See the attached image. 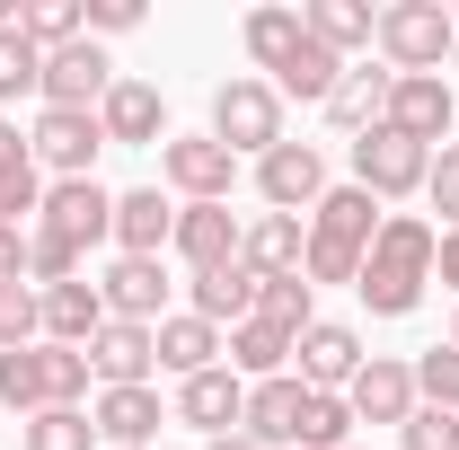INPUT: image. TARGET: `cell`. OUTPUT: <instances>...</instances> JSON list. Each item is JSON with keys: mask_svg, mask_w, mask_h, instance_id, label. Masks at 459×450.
<instances>
[{"mask_svg": "<svg viewBox=\"0 0 459 450\" xmlns=\"http://www.w3.org/2000/svg\"><path fill=\"white\" fill-rule=\"evenodd\" d=\"M98 300H107V318H124V327H160L169 318V265L160 256H115L107 274H98Z\"/></svg>", "mask_w": 459, "mask_h": 450, "instance_id": "ba28073f", "label": "cell"}, {"mask_svg": "<svg viewBox=\"0 0 459 450\" xmlns=\"http://www.w3.org/2000/svg\"><path fill=\"white\" fill-rule=\"evenodd\" d=\"M344 406H353V424H406V415L424 406V397H415V362H398V353H371V362L353 371Z\"/></svg>", "mask_w": 459, "mask_h": 450, "instance_id": "8fae6325", "label": "cell"}, {"mask_svg": "<svg viewBox=\"0 0 459 450\" xmlns=\"http://www.w3.org/2000/svg\"><path fill=\"white\" fill-rule=\"evenodd\" d=\"M389 133H406V142H451V80L442 71H424V80H389V115H380Z\"/></svg>", "mask_w": 459, "mask_h": 450, "instance_id": "9a60e30c", "label": "cell"}, {"mask_svg": "<svg viewBox=\"0 0 459 450\" xmlns=\"http://www.w3.org/2000/svg\"><path fill=\"white\" fill-rule=\"evenodd\" d=\"M169 238H177V203L160 186L115 195V247H124V256H169Z\"/></svg>", "mask_w": 459, "mask_h": 450, "instance_id": "d6986e66", "label": "cell"}, {"mask_svg": "<svg viewBox=\"0 0 459 450\" xmlns=\"http://www.w3.org/2000/svg\"><path fill=\"white\" fill-rule=\"evenodd\" d=\"M300 450H353V406L336 389H309V415H300Z\"/></svg>", "mask_w": 459, "mask_h": 450, "instance_id": "e575fe53", "label": "cell"}, {"mask_svg": "<svg viewBox=\"0 0 459 450\" xmlns=\"http://www.w3.org/2000/svg\"><path fill=\"white\" fill-rule=\"evenodd\" d=\"M98 124H107V142H124V151L169 142V107H160V89H151V80H115L107 107H98Z\"/></svg>", "mask_w": 459, "mask_h": 450, "instance_id": "ffe728a7", "label": "cell"}, {"mask_svg": "<svg viewBox=\"0 0 459 450\" xmlns=\"http://www.w3.org/2000/svg\"><path fill=\"white\" fill-rule=\"evenodd\" d=\"M160 169L186 203H230V186H238V160H230L212 133H177L169 151H160Z\"/></svg>", "mask_w": 459, "mask_h": 450, "instance_id": "30bf717a", "label": "cell"}, {"mask_svg": "<svg viewBox=\"0 0 459 450\" xmlns=\"http://www.w3.org/2000/svg\"><path fill=\"white\" fill-rule=\"evenodd\" d=\"M238 238H247V229H238V212H230V203H177V238H169V247L195 265V274L238 265Z\"/></svg>", "mask_w": 459, "mask_h": 450, "instance_id": "4fadbf2b", "label": "cell"}, {"mask_svg": "<svg viewBox=\"0 0 459 450\" xmlns=\"http://www.w3.org/2000/svg\"><path fill=\"white\" fill-rule=\"evenodd\" d=\"M300 27H309L336 62L362 54V45H380V9H371V0H309V9H300Z\"/></svg>", "mask_w": 459, "mask_h": 450, "instance_id": "d4e9b609", "label": "cell"}, {"mask_svg": "<svg viewBox=\"0 0 459 450\" xmlns=\"http://www.w3.org/2000/svg\"><path fill=\"white\" fill-rule=\"evenodd\" d=\"M291 344H300V336H283V327H265V318H238L221 353H230V371H238V380L256 389V380H283V371H291Z\"/></svg>", "mask_w": 459, "mask_h": 450, "instance_id": "484cf974", "label": "cell"}, {"mask_svg": "<svg viewBox=\"0 0 459 450\" xmlns=\"http://www.w3.org/2000/svg\"><path fill=\"white\" fill-rule=\"evenodd\" d=\"M433 274H442V291L459 300V229H442V247H433Z\"/></svg>", "mask_w": 459, "mask_h": 450, "instance_id": "bcb514c9", "label": "cell"}, {"mask_svg": "<svg viewBox=\"0 0 459 450\" xmlns=\"http://www.w3.org/2000/svg\"><path fill=\"white\" fill-rule=\"evenodd\" d=\"M415 397H424V406H451V415H459V344H433V353H415Z\"/></svg>", "mask_w": 459, "mask_h": 450, "instance_id": "ab89813d", "label": "cell"}, {"mask_svg": "<svg viewBox=\"0 0 459 450\" xmlns=\"http://www.w3.org/2000/svg\"><path fill=\"white\" fill-rule=\"evenodd\" d=\"M27 160H36V151H27V133H18V124H0V177L27 169Z\"/></svg>", "mask_w": 459, "mask_h": 450, "instance_id": "7dc6e473", "label": "cell"}, {"mask_svg": "<svg viewBox=\"0 0 459 450\" xmlns=\"http://www.w3.org/2000/svg\"><path fill=\"white\" fill-rule=\"evenodd\" d=\"M380 221H389V212H380V195H362V186H327V195H318V212H309V229H318V238L362 247V256H371Z\"/></svg>", "mask_w": 459, "mask_h": 450, "instance_id": "7402d4cb", "label": "cell"}, {"mask_svg": "<svg viewBox=\"0 0 459 450\" xmlns=\"http://www.w3.org/2000/svg\"><path fill=\"white\" fill-rule=\"evenodd\" d=\"M389 80H398V71H353V62H344L336 98H327V124H336V133H353V142H362V133H371V124L389 115Z\"/></svg>", "mask_w": 459, "mask_h": 450, "instance_id": "83f0119b", "label": "cell"}, {"mask_svg": "<svg viewBox=\"0 0 459 450\" xmlns=\"http://www.w3.org/2000/svg\"><path fill=\"white\" fill-rule=\"evenodd\" d=\"M36 229H54V238H71V247L89 256L98 238H115V195L98 186V177H54V186H45Z\"/></svg>", "mask_w": 459, "mask_h": 450, "instance_id": "5b68a950", "label": "cell"}, {"mask_svg": "<svg viewBox=\"0 0 459 450\" xmlns=\"http://www.w3.org/2000/svg\"><path fill=\"white\" fill-rule=\"evenodd\" d=\"M459 45V18L442 0H389L380 9V54L398 80H424V71H442V54Z\"/></svg>", "mask_w": 459, "mask_h": 450, "instance_id": "3957f363", "label": "cell"}, {"mask_svg": "<svg viewBox=\"0 0 459 450\" xmlns=\"http://www.w3.org/2000/svg\"><path fill=\"white\" fill-rule=\"evenodd\" d=\"M89 380H98V371H89V353H80V344H45V397H54V406H80Z\"/></svg>", "mask_w": 459, "mask_h": 450, "instance_id": "f35d334b", "label": "cell"}, {"mask_svg": "<svg viewBox=\"0 0 459 450\" xmlns=\"http://www.w3.org/2000/svg\"><path fill=\"white\" fill-rule=\"evenodd\" d=\"M353 450H362V442H353Z\"/></svg>", "mask_w": 459, "mask_h": 450, "instance_id": "f907efd6", "label": "cell"}, {"mask_svg": "<svg viewBox=\"0 0 459 450\" xmlns=\"http://www.w3.org/2000/svg\"><path fill=\"white\" fill-rule=\"evenodd\" d=\"M300 274H309V291H318V282H362V247H336V238H318V229H309Z\"/></svg>", "mask_w": 459, "mask_h": 450, "instance_id": "60d3db41", "label": "cell"}, {"mask_svg": "<svg viewBox=\"0 0 459 450\" xmlns=\"http://www.w3.org/2000/svg\"><path fill=\"white\" fill-rule=\"evenodd\" d=\"M256 318L283 327V336L318 327V291H309V274H265V282H256Z\"/></svg>", "mask_w": 459, "mask_h": 450, "instance_id": "f546056e", "label": "cell"}, {"mask_svg": "<svg viewBox=\"0 0 459 450\" xmlns=\"http://www.w3.org/2000/svg\"><path fill=\"white\" fill-rule=\"evenodd\" d=\"M256 282H265V274H247V265L195 274V282H186V309H195L204 327H238V318H256Z\"/></svg>", "mask_w": 459, "mask_h": 450, "instance_id": "603a6c76", "label": "cell"}, {"mask_svg": "<svg viewBox=\"0 0 459 450\" xmlns=\"http://www.w3.org/2000/svg\"><path fill=\"white\" fill-rule=\"evenodd\" d=\"M27 450H98L89 406H45V415H27Z\"/></svg>", "mask_w": 459, "mask_h": 450, "instance_id": "836d02e7", "label": "cell"}, {"mask_svg": "<svg viewBox=\"0 0 459 450\" xmlns=\"http://www.w3.org/2000/svg\"><path fill=\"white\" fill-rule=\"evenodd\" d=\"M238 36H247V54H256V71H274V62H283L291 45L309 36V27H300V9H247V27H238Z\"/></svg>", "mask_w": 459, "mask_h": 450, "instance_id": "d6a6232c", "label": "cell"}, {"mask_svg": "<svg viewBox=\"0 0 459 450\" xmlns=\"http://www.w3.org/2000/svg\"><path fill=\"white\" fill-rule=\"evenodd\" d=\"M89 371H98V389H151V371H160V336L107 318L98 344H89Z\"/></svg>", "mask_w": 459, "mask_h": 450, "instance_id": "2e32d148", "label": "cell"}, {"mask_svg": "<svg viewBox=\"0 0 459 450\" xmlns=\"http://www.w3.org/2000/svg\"><path fill=\"white\" fill-rule=\"evenodd\" d=\"M36 309H45V344H98L107 327V300H98V282H54V291H36Z\"/></svg>", "mask_w": 459, "mask_h": 450, "instance_id": "44dd1931", "label": "cell"}, {"mask_svg": "<svg viewBox=\"0 0 459 450\" xmlns=\"http://www.w3.org/2000/svg\"><path fill=\"white\" fill-rule=\"evenodd\" d=\"M451 344H459V327H451Z\"/></svg>", "mask_w": 459, "mask_h": 450, "instance_id": "681fc988", "label": "cell"}, {"mask_svg": "<svg viewBox=\"0 0 459 450\" xmlns=\"http://www.w3.org/2000/svg\"><path fill=\"white\" fill-rule=\"evenodd\" d=\"M0 406H18V415H45V406H54V397H45V344L0 353Z\"/></svg>", "mask_w": 459, "mask_h": 450, "instance_id": "1f68e13d", "label": "cell"}, {"mask_svg": "<svg viewBox=\"0 0 459 450\" xmlns=\"http://www.w3.org/2000/svg\"><path fill=\"white\" fill-rule=\"evenodd\" d=\"M89 424H98L107 450H151V433H160L169 415H160V389H98Z\"/></svg>", "mask_w": 459, "mask_h": 450, "instance_id": "ac0fdd59", "label": "cell"}, {"mask_svg": "<svg viewBox=\"0 0 459 450\" xmlns=\"http://www.w3.org/2000/svg\"><path fill=\"white\" fill-rule=\"evenodd\" d=\"M0 282H27V229H0Z\"/></svg>", "mask_w": 459, "mask_h": 450, "instance_id": "f6af8a7d", "label": "cell"}, {"mask_svg": "<svg viewBox=\"0 0 459 450\" xmlns=\"http://www.w3.org/2000/svg\"><path fill=\"white\" fill-rule=\"evenodd\" d=\"M80 18H89V45L98 36H133L142 27V0H80Z\"/></svg>", "mask_w": 459, "mask_h": 450, "instance_id": "ee69618b", "label": "cell"}, {"mask_svg": "<svg viewBox=\"0 0 459 450\" xmlns=\"http://www.w3.org/2000/svg\"><path fill=\"white\" fill-rule=\"evenodd\" d=\"M107 89H115V62H107V45H62V54H45V107H71V115H98L107 107Z\"/></svg>", "mask_w": 459, "mask_h": 450, "instance_id": "52a82bcc", "label": "cell"}, {"mask_svg": "<svg viewBox=\"0 0 459 450\" xmlns=\"http://www.w3.org/2000/svg\"><path fill=\"white\" fill-rule=\"evenodd\" d=\"M18 36H27L36 54H62V45L89 36V18H80V0H27V9H18Z\"/></svg>", "mask_w": 459, "mask_h": 450, "instance_id": "4dcf8cb0", "label": "cell"}, {"mask_svg": "<svg viewBox=\"0 0 459 450\" xmlns=\"http://www.w3.org/2000/svg\"><path fill=\"white\" fill-rule=\"evenodd\" d=\"M256 195L274 203V212H318V195H327V160H318V142H274L265 160H256Z\"/></svg>", "mask_w": 459, "mask_h": 450, "instance_id": "8992f818", "label": "cell"}, {"mask_svg": "<svg viewBox=\"0 0 459 450\" xmlns=\"http://www.w3.org/2000/svg\"><path fill=\"white\" fill-rule=\"evenodd\" d=\"M36 89H45V54L18 27H0V98H36Z\"/></svg>", "mask_w": 459, "mask_h": 450, "instance_id": "74e56055", "label": "cell"}, {"mask_svg": "<svg viewBox=\"0 0 459 450\" xmlns=\"http://www.w3.org/2000/svg\"><path fill=\"white\" fill-rule=\"evenodd\" d=\"M424 177H433V151H424V142H406V133H389V124H371V133L353 142V186H362V195H380V203L424 195Z\"/></svg>", "mask_w": 459, "mask_h": 450, "instance_id": "277c9868", "label": "cell"}, {"mask_svg": "<svg viewBox=\"0 0 459 450\" xmlns=\"http://www.w3.org/2000/svg\"><path fill=\"white\" fill-rule=\"evenodd\" d=\"M451 54H459V45H451Z\"/></svg>", "mask_w": 459, "mask_h": 450, "instance_id": "816d5d0a", "label": "cell"}, {"mask_svg": "<svg viewBox=\"0 0 459 450\" xmlns=\"http://www.w3.org/2000/svg\"><path fill=\"white\" fill-rule=\"evenodd\" d=\"M151 336H160V371H177V380H195V371H212V362H221V344H230L221 327H204L195 309H169V318H160Z\"/></svg>", "mask_w": 459, "mask_h": 450, "instance_id": "cb8c5ba5", "label": "cell"}, {"mask_svg": "<svg viewBox=\"0 0 459 450\" xmlns=\"http://www.w3.org/2000/svg\"><path fill=\"white\" fill-rule=\"evenodd\" d=\"M247 415V380L230 371V362H212V371H195V380H177V424H195L204 442H221L230 424Z\"/></svg>", "mask_w": 459, "mask_h": 450, "instance_id": "5bb4252c", "label": "cell"}, {"mask_svg": "<svg viewBox=\"0 0 459 450\" xmlns=\"http://www.w3.org/2000/svg\"><path fill=\"white\" fill-rule=\"evenodd\" d=\"M291 362H300V389H353V371L371 362L362 353V336L344 327V318H318V327H300V344H291Z\"/></svg>", "mask_w": 459, "mask_h": 450, "instance_id": "7c38bea8", "label": "cell"}, {"mask_svg": "<svg viewBox=\"0 0 459 450\" xmlns=\"http://www.w3.org/2000/svg\"><path fill=\"white\" fill-rule=\"evenodd\" d=\"M398 442L406 450H459V415L451 406H415V415L398 424Z\"/></svg>", "mask_w": 459, "mask_h": 450, "instance_id": "b9f144b4", "label": "cell"}, {"mask_svg": "<svg viewBox=\"0 0 459 450\" xmlns=\"http://www.w3.org/2000/svg\"><path fill=\"white\" fill-rule=\"evenodd\" d=\"M204 450H256V442H247V433H221V442H204Z\"/></svg>", "mask_w": 459, "mask_h": 450, "instance_id": "c3c4849f", "label": "cell"}, {"mask_svg": "<svg viewBox=\"0 0 459 450\" xmlns=\"http://www.w3.org/2000/svg\"><path fill=\"white\" fill-rule=\"evenodd\" d=\"M18 344H45V309L27 282H0V353H18Z\"/></svg>", "mask_w": 459, "mask_h": 450, "instance_id": "8d00e7d4", "label": "cell"}, {"mask_svg": "<svg viewBox=\"0 0 459 450\" xmlns=\"http://www.w3.org/2000/svg\"><path fill=\"white\" fill-rule=\"evenodd\" d=\"M212 142H221L230 160H265L283 133V98H274V80H256V71H238L212 89Z\"/></svg>", "mask_w": 459, "mask_h": 450, "instance_id": "7a4b0ae2", "label": "cell"}, {"mask_svg": "<svg viewBox=\"0 0 459 450\" xmlns=\"http://www.w3.org/2000/svg\"><path fill=\"white\" fill-rule=\"evenodd\" d=\"M336 80H344V62L318 45V36H300L283 62H274V98H309V107H327L336 98Z\"/></svg>", "mask_w": 459, "mask_h": 450, "instance_id": "4316f807", "label": "cell"}, {"mask_svg": "<svg viewBox=\"0 0 459 450\" xmlns=\"http://www.w3.org/2000/svg\"><path fill=\"white\" fill-rule=\"evenodd\" d=\"M300 247H309V229L291 221V212H265V221H247V238H238V265L247 274H300Z\"/></svg>", "mask_w": 459, "mask_h": 450, "instance_id": "f1b7e54d", "label": "cell"}, {"mask_svg": "<svg viewBox=\"0 0 459 450\" xmlns=\"http://www.w3.org/2000/svg\"><path fill=\"white\" fill-rule=\"evenodd\" d=\"M433 247H442V229L424 221V212H389L380 238H371V256H362V309L371 318H406L415 300H424V282H433Z\"/></svg>", "mask_w": 459, "mask_h": 450, "instance_id": "6da1fadb", "label": "cell"}, {"mask_svg": "<svg viewBox=\"0 0 459 450\" xmlns=\"http://www.w3.org/2000/svg\"><path fill=\"white\" fill-rule=\"evenodd\" d=\"M300 415H309V389H300V371H283V380H256V389H247L238 433L256 450H274V442H300Z\"/></svg>", "mask_w": 459, "mask_h": 450, "instance_id": "e0dca14e", "label": "cell"}, {"mask_svg": "<svg viewBox=\"0 0 459 450\" xmlns=\"http://www.w3.org/2000/svg\"><path fill=\"white\" fill-rule=\"evenodd\" d=\"M424 203H433V212H442V221L459 229V142H442V151H433V177H424Z\"/></svg>", "mask_w": 459, "mask_h": 450, "instance_id": "7bdbcfd3", "label": "cell"}, {"mask_svg": "<svg viewBox=\"0 0 459 450\" xmlns=\"http://www.w3.org/2000/svg\"><path fill=\"white\" fill-rule=\"evenodd\" d=\"M27 282L54 291V282H80V247L54 238V229H27Z\"/></svg>", "mask_w": 459, "mask_h": 450, "instance_id": "d590c367", "label": "cell"}, {"mask_svg": "<svg viewBox=\"0 0 459 450\" xmlns=\"http://www.w3.org/2000/svg\"><path fill=\"white\" fill-rule=\"evenodd\" d=\"M27 151H36V169H54V177H89L98 151H107V124L98 115H71V107H45L36 133H27Z\"/></svg>", "mask_w": 459, "mask_h": 450, "instance_id": "9c48e42d", "label": "cell"}]
</instances>
